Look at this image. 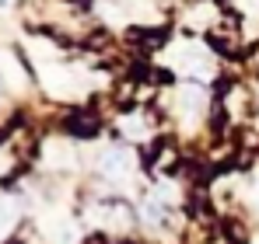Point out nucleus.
<instances>
[{
  "label": "nucleus",
  "mask_w": 259,
  "mask_h": 244,
  "mask_svg": "<svg viewBox=\"0 0 259 244\" xmlns=\"http://www.w3.org/2000/svg\"><path fill=\"white\" fill-rule=\"evenodd\" d=\"M130 171H133L130 150H123V147H109V150L102 154V174H105V178H126Z\"/></svg>",
  "instance_id": "1"
},
{
  "label": "nucleus",
  "mask_w": 259,
  "mask_h": 244,
  "mask_svg": "<svg viewBox=\"0 0 259 244\" xmlns=\"http://www.w3.org/2000/svg\"><path fill=\"white\" fill-rule=\"evenodd\" d=\"M102 227H109V230H126L130 227V209L123 203H105L102 206Z\"/></svg>",
  "instance_id": "2"
},
{
  "label": "nucleus",
  "mask_w": 259,
  "mask_h": 244,
  "mask_svg": "<svg viewBox=\"0 0 259 244\" xmlns=\"http://www.w3.org/2000/svg\"><path fill=\"white\" fill-rule=\"evenodd\" d=\"M203 91L200 87H182V94H179V105H182V112L189 115V119H196V115H203Z\"/></svg>",
  "instance_id": "3"
},
{
  "label": "nucleus",
  "mask_w": 259,
  "mask_h": 244,
  "mask_svg": "<svg viewBox=\"0 0 259 244\" xmlns=\"http://www.w3.org/2000/svg\"><path fill=\"white\" fill-rule=\"evenodd\" d=\"M14 7V0H0V11H11Z\"/></svg>",
  "instance_id": "4"
},
{
  "label": "nucleus",
  "mask_w": 259,
  "mask_h": 244,
  "mask_svg": "<svg viewBox=\"0 0 259 244\" xmlns=\"http://www.w3.org/2000/svg\"><path fill=\"white\" fill-rule=\"evenodd\" d=\"M256 206H259V185H256Z\"/></svg>",
  "instance_id": "5"
},
{
  "label": "nucleus",
  "mask_w": 259,
  "mask_h": 244,
  "mask_svg": "<svg viewBox=\"0 0 259 244\" xmlns=\"http://www.w3.org/2000/svg\"><path fill=\"white\" fill-rule=\"evenodd\" d=\"M0 167H4V154H0Z\"/></svg>",
  "instance_id": "6"
}]
</instances>
